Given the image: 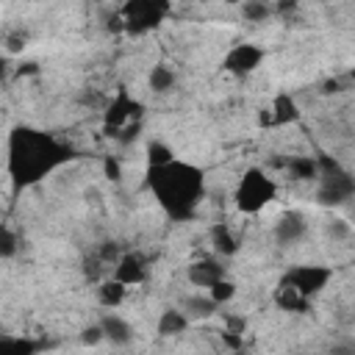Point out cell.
I'll list each match as a JSON object with an SVG mask.
<instances>
[{"label": "cell", "instance_id": "obj_1", "mask_svg": "<svg viewBox=\"0 0 355 355\" xmlns=\"http://www.w3.org/2000/svg\"><path fill=\"white\" fill-rule=\"evenodd\" d=\"M150 183L153 191L158 194V202L178 219L191 216L197 200L202 197V172L183 161H172L169 166L150 169Z\"/></svg>", "mask_w": 355, "mask_h": 355}, {"label": "cell", "instance_id": "obj_2", "mask_svg": "<svg viewBox=\"0 0 355 355\" xmlns=\"http://www.w3.org/2000/svg\"><path fill=\"white\" fill-rule=\"evenodd\" d=\"M58 161V147L44 136L33 130H17L11 139V172L17 180H36L42 172H47Z\"/></svg>", "mask_w": 355, "mask_h": 355}, {"label": "cell", "instance_id": "obj_3", "mask_svg": "<svg viewBox=\"0 0 355 355\" xmlns=\"http://www.w3.org/2000/svg\"><path fill=\"white\" fill-rule=\"evenodd\" d=\"M275 180L266 178L261 169H250L244 172L241 183H239V191H236V205L244 211V214H255L261 211L272 197H275Z\"/></svg>", "mask_w": 355, "mask_h": 355}, {"label": "cell", "instance_id": "obj_4", "mask_svg": "<svg viewBox=\"0 0 355 355\" xmlns=\"http://www.w3.org/2000/svg\"><path fill=\"white\" fill-rule=\"evenodd\" d=\"M319 178H322V189H319V200L327 205L344 202L355 194V180L330 158L319 161Z\"/></svg>", "mask_w": 355, "mask_h": 355}, {"label": "cell", "instance_id": "obj_5", "mask_svg": "<svg viewBox=\"0 0 355 355\" xmlns=\"http://www.w3.org/2000/svg\"><path fill=\"white\" fill-rule=\"evenodd\" d=\"M166 3H153V0H133L122 8V17H125V28L133 31V33H141L153 25H158V19L166 14Z\"/></svg>", "mask_w": 355, "mask_h": 355}, {"label": "cell", "instance_id": "obj_6", "mask_svg": "<svg viewBox=\"0 0 355 355\" xmlns=\"http://www.w3.org/2000/svg\"><path fill=\"white\" fill-rule=\"evenodd\" d=\"M330 269L327 266H297V269H291L283 280L288 283V286H294L302 297H313V294H319L324 286H327V280H330Z\"/></svg>", "mask_w": 355, "mask_h": 355}, {"label": "cell", "instance_id": "obj_7", "mask_svg": "<svg viewBox=\"0 0 355 355\" xmlns=\"http://www.w3.org/2000/svg\"><path fill=\"white\" fill-rule=\"evenodd\" d=\"M139 111H141V105H139L136 100H130L128 92H119V94L111 100L108 111H105V128L116 136V130H122V128H128V125H136L133 119H139Z\"/></svg>", "mask_w": 355, "mask_h": 355}, {"label": "cell", "instance_id": "obj_8", "mask_svg": "<svg viewBox=\"0 0 355 355\" xmlns=\"http://www.w3.org/2000/svg\"><path fill=\"white\" fill-rule=\"evenodd\" d=\"M261 58H263V50L261 47H255V44H236L225 55L222 67L227 72H233V75H247V72H252L261 64Z\"/></svg>", "mask_w": 355, "mask_h": 355}, {"label": "cell", "instance_id": "obj_9", "mask_svg": "<svg viewBox=\"0 0 355 355\" xmlns=\"http://www.w3.org/2000/svg\"><path fill=\"white\" fill-rule=\"evenodd\" d=\"M144 277H147V269H144V263H141L139 255H122L119 258L116 272H114V280H119L125 286H139Z\"/></svg>", "mask_w": 355, "mask_h": 355}, {"label": "cell", "instance_id": "obj_10", "mask_svg": "<svg viewBox=\"0 0 355 355\" xmlns=\"http://www.w3.org/2000/svg\"><path fill=\"white\" fill-rule=\"evenodd\" d=\"M225 275H222V266L216 261H197L191 269H189V280L200 288H211L214 283H219Z\"/></svg>", "mask_w": 355, "mask_h": 355}, {"label": "cell", "instance_id": "obj_11", "mask_svg": "<svg viewBox=\"0 0 355 355\" xmlns=\"http://www.w3.org/2000/svg\"><path fill=\"white\" fill-rule=\"evenodd\" d=\"M297 114H300V111H297L294 100H291L288 94H277L272 111L263 114V122H269V125H286V122H294Z\"/></svg>", "mask_w": 355, "mask_h": 355}, {"label": "cell", "instance_id": "obj_12", "mask_svg": "<svg viewBox=\"0 0 355 355\" xmlns=\"http://www.w3.org/2000/svg\"><path fill=\"white\" fill-rule=\"evenodd\" d=\"M100 327H103V333H105V338H108L111 344H128V341L133 338L130 324H128L125 319H119L116 313H105L103 322H100Z\"/></svg>", "mask_w": 355, "mask_h": 355}, {"label": "cell", "instance_id": "obj_13", "mask_svg": "<svg viewBox=\"0 0 355 355\" xmlns=\"http://www.w3.org/2000/svg\"><path fill=\"white\" fill-rule=\"evenodd\" d=\"M302 233H305V222H302L300 214H286L277 222V239L283 244H294L297 239H302Z\"/></svg>", "mask_w": 355, "mask_h": 355}, {"label": "cell", "instance_id": "obj_14", "mask_svg": "<svg viewBox=\"0 0 355 355\" xmlns=\"http://www.w3.org/2000/svg\"><path fill=\"white\" fill-rule=\"evenodd\" d=\"M186 327H189V316H186L183 311H178V308L164 311L161 319H158V333H161V336H178V333H183Z\"/></svg>", "mask_w": 355, "mask_h": 355}, {"label": "cell", "instance_id": "obj_15", "mask_svg": "<svg viewBox=\"0 0 355 355\" xmlns=\"http://www.w3.org/2000/svg\"><path fill=\"white\" fill-rule=\"evenodd\" d=\"M277 305L286 308V311H305V308H308V297H302L294 286H288V283L283 280L280 288H277Z\"/></svg>", "mask_w": 355, "mask_h": 355}, {"label": "cell", "instance_id": "obj_16", "mask_svg": "<svg viewBox=\"0 0 355 355\" xmlns=\"http://www.w3.org/2000/svg\"><path fill=\"white\" fill-rule=\"evenodd\" d=\"M288 169L297 180H311V178H319V161L308 158V155H300V158H291L288 161Z\"/></svg>", "mask_w": 355, "mask_h": 355}, {"label": "cell", "instance_id": "obj_17", "mask_svg": "<svg viewBox=\"0 0 355 355\" xmlns=\"http://www.w3.org/2000/svg\"><path fill=\"white\" fill-rule=\"evenodd\" d=\"M125 283H119V280H105L103 286H100V302L105 305V308H116L122 300H125Z\"/></svg>", "mask_w": 355, "mask_h": 355}, {"label": "cell", "instance_id": "obj_18", "mask_svg": "<svg viewBox=\"0 0 355 355\" xmlns=\"http://www.w3.org/2000/svg\"><path fill=\"white\" fill-rule=\"evenodd\" d=\"M211 239H214V250L222 252V255H233V252L239 250V241L230 236V230H227L225 225H216V227L211 230Z\"/></svg>", "mask_w": 355, "mask_h": 355}, {"label": "cell", "instance_id": "obj_19", "mask_svg": "<svg viewBox=\"0 0 355 355\" xmlns=\"http://www.w3.org/2000/svg\"><path fill=\"white\" fill-rule=\"evenodd\" d=\"M216 311V302L211 297H189L186 305H183V313L186 316H197V319H205Z\"/></svg>", "mask_w": 355, "mask_h": 355}, {"label": "cell", "instance_id": "obj_20", "mask_svg": "<svg viewBox=\"0 0 355 355\" xmlns=\"http://www.w3.org/2000/svg\"><path fill=\"white\" fill-rule=\"evenodd\" d=\"M147 161H150V169H161V166H169L175 158H172V150L161 141H150L147 144Z\"/></svg>", "mask_w": 355, "mask_h": 355}, {"label": "cell", "instance_id": "obj_21", "mask_svg": "<svg viewBox=\"0 0 355 355\" xmlns=\"http://www.w3.org/2000/svg\"><path fill=\"white\" fill-rule=\"evenodd\" d=\"M36 344L31 338H3L0 341V355H33Z\"/></svg>", "mask_w": 355, "mask_h": 355}, {"label": "cell", "instance_id": "obj_22", "mask_svg": "<svg viewBox=\"0 0 355 355\" xmlns=\"http://www.w3.org/2000/svg\"><path fill=\"white\" fill-rule=\"evenodd\" d=\"M150 86L155 89V92H169L172 86H175V72L169 69V67H155L153 72H150Z\"/></svg>", "mask_w": 355, "mask_h": 355}, {"label": "cell", "instance_id": "obj_23", "mask_svg": "<svg viewBox=\"0 0 355 355\" xmlns=\"http://www.w3.org/2000/svg\"><path fill=\"white\" fill-rule=\"evenodd\" d=\"M233 294H236V286H233L230 280H225V277H222L219 283H214V286H211V294H208V297H211L216 305H222V302L233 300Z\"/></svg>", "mask_w": 355, "mask_h": 355}, {"label": "cell", "instance_id": "obj_24", "mask_svg": "<svg viewBox=\"0 0 355 355\" xmlns=\"http://www.w3.org/2000/svg\"><path fill=\"white\" fill-rule=\"evenodd\" d=\"M241 14H244L250 22H261V19L269 17V6H266V3H258V0H250V3H244Z\"/></svg>", "mask_w": 355, "mask_h": 355}, {"label": "cell", "instance_id": "obj_25", "mask_svg": "<svg viewBox=\"0 0 355 355\" xmlns=\"http://www.w3.org/2000/svg\"><path fill=\"white\" fill-rule=\"evenodd\" d=\"M14 252H17V236L8 227H3V233H0V255L3 258H11Z\"/></svg>", "mask_w": 355, "mask_h": 355}, {"label": "cell", "instance_id": "obj_26", "mask_svg": "<svg viewBox=\"0 0 355 355\" xmlns=\"http://www.w3.org/2000/svg\"><path fill=\"white\" fill-rule=\"evenodd\" d=\"M103 338H105V333H103V327H100V324L86 327V330H83V336H80V341H83V344H97V341H103Z\"/></svg>", "mask_w": 355, "mask_h": 355}, {"label": "cell", "instance_id": "obj_27", "mask_svg": "<svg viewBox=\"0 0 355 355\" xmlns=\"http://www.w3.org/2000/svg\"><path fill=\"white\" fill-rule=\"evenodd\" d=\"M105 175H108L111 180H119V164H116L114 158H105Z\"/></svg>", "mask_w": 355, "mask_h": 355}, {"label": "cell", "instance_id": "obj_28", "mask_svg": "<svg viewBox=\"0 0 355 355\" xmlns=\"http://www.w3.org/2000/svg\"><path fill=\"white\" fill-rule=\"evenodd\" d=\"M330 236H336V239H341V236H347V225H344L341 219H336V222L330 225Z\"/></svg>", "mask_w": 355, "mask_h": 355}, {"label": "cell", "instance_id": "obj_29", "mask_svg": "<svg viewBox=\"0 0 355 355\" xmlns=\"http://www.w3.org/2000/svg\"><path fill=\"white\" fill-rule=\"evenodd\" d=\"M352 78H355V72H352Z\"/></svg>", "mask_w": 355, "mask_h": 355}]
</instances>
